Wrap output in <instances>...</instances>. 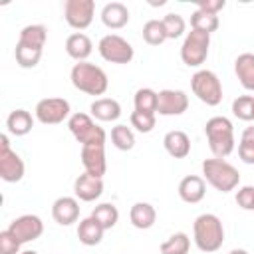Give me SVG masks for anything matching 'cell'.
Masks as SVG:
<instances>
[{"label": "cell", "mask_w": 254, "mask_h": 254, "mask_svg": "<svg viewBox=\"0 0 254 254\" xmlns=\"http://www.w3.org/2000/svg\"><path fill=\"white\" fill-rule=\"evenodd\" d=\"M194 244L200 252H216L224 242V226L222 220L212 212H202L194 218L192 224Z\"/></svg>", "instance_id": "obj_1"}, {"label": "cell", "mask_w": 254, "mask_h": 254, "mask_svg": "<svg viewBox=\"0 0 254 254\" xmlns=\"http://www.w3.org/2000/svg\"><path fill=\"white\" fill-rule=\"evenodd\" d=\"M161 254H189L190 250V238L185 232H175L171 234L163 244H161Z\"/></svg>", "instance_id": "obj_29"}, {"label": "cell", "mask_w": 254, "mask_h": 254, "mask_svg": "<svg viewBox=\"0 0 254 254\" xmlns=\"http://www.w3.org/2000/svg\"><path fill=\"white\" fill-rule=\"evenodd\" d=\"M143 40L149 46H161L167 40V32L163 26V20H149L143 26Z\"/></svg>", "instance_id": "obj_34"}, {"label": "cell", "mask_w": 254, "mask_h": 254, "mask_svg": "<svg viewBox=\"0 0 254 254\" xmlns=\"http://www.w3.org/2000/svg\"><path fill=\"white\" fill-rule=\"evenodd\" d=\"M133 103H135V111L157 113V91L151 87H141L135 91Z\"/></svg>", "instance_id": "obj_31"}, {"label": "cell", "mask_w": 254, "mask_h": 254, "mask_svg": "<svg viewBox=\"0 0 254 254\" xmlns=\"http://www.w3.org/2000/svg\"><path fill=\"white\" fill-rule=\"evenodd\" d=\"M206 194V181L198 175H187L179 183V196L183 202L196 204L204 198Z\"/></svg>", "instance_id": "obj_17"}, {"label": "cell", "mask_w": 254, "mask_h": 254, "mask_svg": "<svg viewBox=\"0 0 254 254\" xmlns=\"http://www.w3.org/2000/svg\"><path fill=\"white\" fill-rule=\"evenodd\" d=\"M129 18H131L129 16V8L123 2H109L101 10V22L109 30H119V28L127 26Z\"/></svg>", "instance_id": "obj_20"}, {"label": "cell", "mask_w": 254, "mask_h": 254, "mask_svg": "<svg viewBox=\"0 0 254 254\" xmlns=\"http://www.w3.org/2000/svg\"><path fill=\"white\" fill-rule=\"evenodd\" d=\"M89 216H93L105 230H109V228H113V226L117 224V220H119V210H117V206L111 204V202H101V204H97V206L91 210Z\"/></svg>", "instance_id": "obj_27"}, {"label": "cell", "mask_w": 254, "mask_h": 254, "mask_svg": "<svg viewBox=\"0 0 254 254\" xmlns=\"http://www.w3.org/2000/svg\"><path fill=\"white\" fill-rule=\"evenodd\" d=\"M129 220H131V224H133L135 228L147 230V228H151V226L155 224V220H157V210H155V206L149 204V202H135V204L131 206V210H129Z\"/></svg>", "instance_id": "obj_24"}, {"label": "cell", "mask_w": 254, "mask_h": 254, "mask_svg": "<svg viewBox=\"0 0 254 254\" xmlns=\"http://www.w3.org/2000/svg\"><path fill=\"white\" fill-rule=\"evenodd\" d=\"M232 113L242 121H254V95H238L232 101Z\"/></svg>", "instance_id": "obj_36"}, {"label": "cell", "mask_w": 254, "mask_h": 254, "mask_svg": "<svg viewBox=\"0 0 254 254\" xmlns=\"http://www.w3.org/2000/svg\"><path fill=\"white\" fill-rule=\"evenodd\" d=\"M99 56L109 64H129L135 56L133 46L119 34H107L97 44Z\"/></svg>", "instance_id": "obj_8"}, {"label": "cell", "mask_w": 254, "mask_h": 254, "mask_svg": "<svg viewBox=\"0 0 254 254\" xmlns=\"http://www.w3.org/2000/svg\"><path fill=\"white\" fill-rule=\"evenodd\" d=\"M236 204L244 210H254V187L246 185L236 192Z\"/></svg>", "instance_id": "obj_39"}, {"label": "cell", "mask_w": 254, "mask_h": 254, "mask_svg": "<svg viewBox=\"0 0 254 254\" xmlns=\"http://www.w3.org/2000/svg\"><path fill=\"white\" fill-rule=\"evenodd\" d=\"M218 26H220V22H218L216 14H208V12H202L198 8L190 14V30L212 34L214 30H218Z\"/></svg>", "instance_id": "obj_28"}, {"label": "cell", "mask_w": 254, "mask_h": 254, "mask_svg": "<svg viewBox=\"0 0 254 254\" xmlns=\"http://www.w3.org/2000/svg\"><path fill=\"white\" fill-rule=\"evenodd\" d=\"M224 6H226L224 0H200V2L196 4L198 10L208 12V14H216V16H218V12H220Z\"/></svg>", "instance_id": "obj_40"}, {"label": "cell", "mask_w": 254, "mask_h": 254, "mask_svg": "<svg viewBox=\"0 0 254 254\" xmlns=\"http://www.w3.org/2000/svg\"><path fill=\"white\" fill-rule=\"evenodd\" d=\"M69 79L75 89L87 95H103L109 87L107 73L99 65L89 62H77L69 71Z\"/></svg>", "instance_id": "obj_3"}, {"label": "cell", "mask_w": 254, "mask_h": 254, "mask_svg": "<svg viewBox=\"0 0 254 254\" xmlns=\"http://www.w3.org/2000/svg\"><path fill=\"white\" fill-rule=\"evenodd\" d=\"M234 73L246 91H254V54H240L234 60Z\"/></svg>", "instance_id": "obj_22"}, {"label": "cell", "mask_w": 254, "mask_h": 254, "mask_svg": "<svg viewBox=\"0 0 254 254\" xmlns=\"http://www.w3.org/2000/svg\"><path fill=\"white\" fill-rule=\"evenodd\" d=\"M46 40H48V28L46 26H42V24H28V26H24L20 30L18 44L26 46V48H32V50H44Z\"/></svg>", "instance_id": "obj_23"}, {"label": "cell", "mask_w": 254, "mask_h": 254, "mask_svg": "<svg viewBox=\"0 0 254 254\" xmlns=\"http://www.w3.org/2000/svg\"><path fill=\"white\" fill-rule=\"evenodd\" d=\"M155 113H147V111H133L131 113V127H135L139 133H151L155 129Z\"/></svg>", "instance_id": "obj_37"}, {"label": "cell", "mask_w": 254, "mask_h": 254, "mask_svg": "<svg viewBox=\"0 0 254 254\" xmlns=\"http://www.w3.org/2000/svg\"><path fill=\"white\" fill-rule=\"evenodd\" d=\"M190 89L192 93L206 105L216 107L222 101V83L218 75L210 69H198L190 77Z\"/></svg>", "instance_id": "obj_5"}, {"label": "cell", "mask_w": 254, "mask_h": 254, "mask_svg": "<svg viewBox=\"0 0 254 254\" xmlns=\"http://www.w3.org/2000/svg\"><path fill=\"white\" fill-rule=\"evenodd\" d=\"M24 161L10 147L8 135H0V179L4 183H18L24 177Z\"/></svg>", "instance_id": "obj_9"}, {"label": "cell", "mask_w": 254, "mask_h": 254, "mask_svg": "<svg viewBox=\"0 0 254 254\" xmlns=\"http://www.w3.org/2000/svg\"><path fill=\"white\" fill-rule=\"evenodd\" d=\"M8 230L18 238L20 244H26V242H34V240H38L42 236L44 222L36 214H22V216H18V218H14L10 222Z\"/></svg>", "instance_id": "obj_12"}, {"label": "cell", "mask_w": 254, "mask_h": 254, "mask_svg": "<svg viewBox=\"0 0 254 254\" xmlns=\"http://www.w3.org/2000/svg\"><path fill=\"white\" fill-rule=\"evenodd\" d=\"M6 127H8V133H12L16 137H24V135H28L32 131L34 117L26 109H14L6 119Z\"/></svg>", "instance_id": "obj_26"}, {"label": "cell", "mask_w": 254, "mask_h": 254, "mask_svg": "<svg viewBox=\"0 0 254 254\" xmlns=\"http://www.w3.org/2000/svg\"><path fill=\"white\" fill-rule=\"evenodd\" d=\"M163 145L165 151L173 157V159H185L190 153V139L185 131L181 129H173L163 137Z\"/></svg>", "instance_id": "obj_19"}, {"label": "cell", "mask_w": 254, "mask_h": 254, "mask_svg": "<svg viewBox=\"0 0 254 254\" xmlns=\"http://www.w3.org/2000/svg\"><path fill=\"white\" fill-rule=\"evenodd\" d=\"M204 135L208 147L216 159H224L234 151V127L232 121L224 115H214L204 125Z\"/></svg>", "instance_id": "obj_2"}, {"label": "cell", "mask_w": 254, "mask_h": 254, "mask_svg": "<svg viewBox=\"0 0 254 254\" xmlns=\"http://www.w3.org/2000/svg\"><path fill=\"white\" fill-rule=\"evenodd\" d=\"M208 48H210V34L190 30L185 36V42L181 46V60L189 67H198L206 62L208 58Z\"/></svg>", "instance_id": "obj_7"}, {"label": "cell", "mask_w": 254, "mask_h": 254, "mask_svg": "<svg viewBox=\"0 0 254 254\" xmlns=\"http://www.w3.org/2000/svg\"><path fill=\"white\" fill-rule=\"evenodd\" d=\"M228 254H248V252H246L244 248H234V250H230Z\"/></svg>", "instance_id": "obj_41"}, {"label": "cell", "mask_w": 254, "mask_h": 254, "mask_svg": "<svg viewBox=\"0 0 254 254\" xmlns=\"http://www.w3.org/2000/svg\"><path fill=\"white\" fill-rule=\"evenodd\" d=\"M73 192H75V198L83 202H93L103 194V179L93 177L89 173H81L73 181Z\"/></svg>", "instance_id": "obj_15"}, {"label": "cell", "mask_w": 254, "mask_h": 254, "mask_svg": "<svg viewBox=\"0 0 254 254\" xmlns=\"http://www.w3.org/2000/svg\"><path fill=\"white\" fill-rule=\"evenodd\" d=\"M189 109V95L183 89H161L157 93V113L171 117L183 115Z\"/></svg>", "instance_id": "obj_13"}, {"label": "cell", "mask_w": 254, "mask_h": 254, "mask_svg": "<svg viewBox=\"0 0 254 254\" xmlns=\"http://www.w3.org/2000/svg\"><path fill=\"white\" fill-rule=\"evenodd\" d=\"M103 232H105V228L93 216L83 218L77 226V238L83 246H97L103 238Z\"/></svg>", "instance_id": "obj_25"}, {"label": "cell", "mask_w": 254, "mask_h": 254, "mask_svg": "<svg viewBox=\"0 0 254 254\" xmlns=\"http://www.w3.org/2000/svg\"><path fill=\"white\" fill-rule=\"evenodd\" d=\"M81 165L85 173L103 179L107 171V159H105V145H85L81 147Z\"/></svg>", "instance_id": "obj_14"}, {"label": "cell", "mask_w": 254, "mask_h": 254, "mask_svg": "<svg viewBox=\"0 0 254 254\" xmlns=\"http://www.w3.org/2000/svg\"><path fill=\"white\" fill-rule=\"evenodd\" d=\"M20 254H38L36 250H24V252H20Z\"/></svg>", "instance_id": "obj_42"}, {"label": "cell", "mask_w": 254, "mask_h": 254, "mask_svg": "<svg viewBox=\"0 0 254 254\" xmlns=\"http://www.w3.org/2000/svg\"><path fill=\"white\" fill-rule=\"evenodd\" d=\"M65 52H67V56H69L71 60H75V62H85V60L91 56V52H93V44H91V40H89L87 34H83V32H73V34H69L67 40H65Z\"/></svg>", "instance_id": "obj_18"}, {"label": "cell", "mask_w": 254, "mask_h": 254, "mask_svg": "<svg viewBox=\"0 0 254 254\" xmlns=\"http://www.w3.org/2000/svg\"><path fill=\"white\" fill-rule=\"evenodd\" d=\"M42 54H44V50H32V48H26V46H20V44H16V50H14L16 64L24 69L36 67L42 60Z\"/></svg>", "instance_id": "obj_30"}, {"label": "cell", "mask_w": 254, "mask_h": 254, "mask_svg": "<svg viewBox=\"0 0 254 254\" xmlns=\"http://www.w3.org/2000/svg\"><path fill=\"white\" fill-rule=\"evenodd\" d=\"M89 111L97 121H117L121 117V105L113 97H97L89 105Z\"/></svg>", "instance_id": "obj_21"}, {"label": "cell", "mask_w": 254, "mask_h": 254, "mask_svg": "<svg viewBox=\"0 0 254 254\" xmlns=\"http://www.w3.org/2000/svg\"><path fill=\"white\" fill-rule=\"evenodd\" d=\"M202 179L216 189L218 192H230L240 183V173L234 165H230L224 159H204L202 161Z\"/></svg>", "instance_id": "obj_4"}, {"label": "cell", "mask_w": 254, "mask_h": 254, "mask_svg": "<svg viewBox=\"0 0 254 254\" xmlns=\"http://www.w3.org/2000/svg\"><path fill=\"white\" fill-rule=\"evenodd\" d=\"M163 26H165V32H167V40H177L185 34V28H187V22L181 14H175V12H169L163 16Z\"/></svg>", "instance_id": "obj_35"}, {"label": "cell", "mask_w": 254, "mask_h": 254, "mask_svg": "<svg viewBox=\"0 0 254 254\" xmlns=\"http://www.w3.org/2000/svg\"><path fill=\"white\" fill-rule=\"evenodd\" d=\"M20 246L22 244L8 228L0 232V254H20Z\"/></svg>", "instance_id": "obj_38"}, {"label": "cell", "mask_w": 254, "mask_h": 254, "mask_svg": "<svg viewBox=\"0 0 254 254\" xmlns=\"http://www.w3.org/2000/svg\"><path fill=\"white\" fill-rule=\"evenodd\" d=\"M52 218L62 224V226H69L73 222H77L79 218V202L75 196H60L54 200L52 204Z\"/></svg>", "instance_id": "obj_16"}, {"label": "cell", "mask_w": 254, "mask_h": 254, "mask_svg": "<svg viewBox=\"0 0 254 254\" xmlns=\"http://www.w3.org/2000/svg\"><path fill=\"white\" fill-rule=\"evenodd\" d=\"M67 129L81 147L85 145H105V129L99 127L87 113H73L67 119Z\"/></svg>", "instance_id": "obj_6"}, {"label": "cell", "mask_w": 254, "mask_h": 254, "mask_svg": "<svg viewBox=\"0 0 254 254\" xmlns=\"http://www.w3.org/2000/svg\"><path fill=\"white\" fill-rule=\"evenodd\" d=\"M95 14V2L93 0H65L64 4V18L69 28L73 30H85L91 26Z\"/></svg>", "instance_id": "obj_11"}, {"label": "cell", "mask_w": 254, "mask_h": 254, "mask_svg": "<svg viewBox=\"0 0 254 254\" xmlns=\"http://www.w3.org/2000/svg\"><path fill=\"white\" fill-rule=\"evenodd\" d=\"M36 119L44 125H58L71 117L69 101L64 97H46L36 103Z\"/></svg>", "instance_id": "obj_10"}, {"label": "cell", "mask_w": 254, "mask_h": 254, "mask_svg": "<svg viewBox=\"0 0 254 254\" xmlns=\"http://www.w3.org/2000/svg\"><path fill=\"white\" fill-rule=\"evenodd\" d=\"M238 157L246 165H254V125L246 127L238 141Z\"/></svg>", "instance_id": "obj_33"}, {"label": "cell", "mask_w": 254, "mask_h": 254, "mask_svg": "<svg viewBox=\"0 0 254 254\" xmlns=\"http://www.w3.org/2000/svg\"><path fill=\"white\" fill-rule=\"evenodd\" d=\"M111 143L119 151H131L135 147V133L131 131V127L119 123L111 129Z\"/></svg>", "instance_id": "obj_32"}]
</instances>
